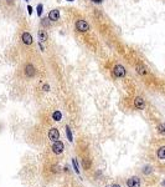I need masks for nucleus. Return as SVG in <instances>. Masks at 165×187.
Listing matches in <instances>:
<instances>
[{
	"instance_id": "obj_1",
	"label": "nucleus",
	"mask_w": 165,
	"mask_h": 187,
	"mask_svg": "<svg viewBox=\"0 0 165 187\" xmlns=\"http://www.w3.org/2000/svg\"><path fill=\"white\" fill-rule=\"evenodd\" d=\"M112 75H113V77H116V79H122V77H124V76L127 75V70H126V68H124L123 65L116 64V65L112 68Z\"/></svg>"
},
{
	"instance_id": "obj_2",
	"label": "nucleus",
	"mask_w": 165,
	"mask_h": 187,
	"mask_svg": "<svg viewBox=\"0 0 165 187\" xmlns=\"http://www.w3.org/2000/svg\"><path fill=\"white\" fill-rule=\"evenodd\" d=\"M74 28H76V30L77 31H80V33H87L88 30H90V24L86 21V20H83V19H78L76 23H74Z\"/></svg>"
},
{
	"instance_id": "obj_3",
	"label": "nucleus",
	"mask_w": 165,
	"mask_h": 187,
	"mask_svg": "<svg viewBox=\"0 0 165 187\" xmlns=\"http://www.w3.org/2000/svg\"><path fill=\"white\" fill-rule=\"evenodd\" d=\"M24 73H25V76L26 77H34L36 75V68L31 63H28L24 68Z\"/></svg>"
},
{
	"instance_id": "obj_4",
	"label": "nucleus",
	"mask_w": 165,
	"mask_h": 187,
	"mask_svg": "<svg viewBox=\"0 0 165 187\" xmlns=\"http://www.w3.org/2000/svg\"><path fill=\"white\" fill-rule=\"evenodd\" d=\"M21 41H22L25 45H32V42H34L32 35H31L29 31H24V33L21 34Z\"/></svg>"
},
{
	"instance_id": "obj_5",
	"label": "nucleus",
	"mask_w": 165,
	"mask_h": 187,
	"mask_svg": "<svg viewBox=\"0 0 165 187\" xmlns=\"http://www.w3.org/2000/svg\"><path fill=\"white\" fill-rule=\"evenodd\" d=\"M64 149H65V146H64V142L62 141H56V142H54V145H52V151L56 153V155H60V153H62L64 152Z\"/></svg>"
},
{
	"instance_id": "obj_6",
	"label": "nucleus",
	"mask_w": 165,
	"mask_h": 187,
	"mask_svg": "<svg viewBox=\"0 0 165 187\" xmlns=\"http://www.w3.org/2000/svg\"><path fill=\"white\" fill-rule=\"evenodd\" d=\"M134 107L136 110H144L145 109V100L143 97H140V96L135 97L134 99Z\"/></svg>"
},
{
	"instance_id": "obj_7",
	"label": "nucleus",
	"mask_w": 165,
	"mask_h": 187,
	"mask_svg": "<svg viewBox=\"0 0 165 187\" xmlns=\"http://www.w3.org/2000/svg\"><path fill=\"white\" fill-rule=\"evenodd\" d=\"M48 139H50L52 142L58 141V140H60V132H58V130L55 129V127H52V129L48 131Z\"/></svg>"
},
{
	"instance_id": "obj_8",
	"label": "nucleus",
	"mask_w": 165,
	"mask_h": 187,
	"mask_svg": "<svg viewBox=\"0 0 165 187\" xmlns=\"http://www.w3.org/2000/svg\"><path fill=\"white\" fill-rule=\"evenodd\" d=\"M48 19L51 20V21H57L58 19H60V10L58 9H52L50 13H48Z\"/></svg>"
},
{
	"instance_id": "obj_9",
	"label": "nucleus",
	"mask_w": 165,
	"mask_h": 187,
	"mask_svg": "<svg viewBox=\"0 0 165 187\" xmlns=\"http://www.w3.org/2000/svg\"><path fill=\"white\" fill-rule=\"evenodd\" d=\"M127 186L128 187H139L140 186V178L139 177H130L128 181H127Z\"/></svg>"
},
{
	"instance_id": "obj_10",
	"label": "nucleus",
	"mask_w": 165,
	"mask_h": 187,
	"mask_svg": "<svg viewBox=\"0 0 165 187\" xmlns=\"http://www.w3.org/2000/svg\"><path fill=\"white\" fill-rule=\"evenodd\" d=\"M37 36H38L40 42H46V41H47V39H48V34H47V31H46V30L41 29V30H38V31H37Z\"/></svg>"
},
{
	"instance_id": "obj_11",
	"label": "nucleus",
	"mask_w": 165,
	"mask_h": 187,
	"mask_svg": "<svg viewBox=\"0 0 165 187\" xmlns=\"http://www.w3.org/2000/svg\"><path fill=\"white\" fill-rule=\"evenodd\" d=\"M135 71H136L139 75H142V76H144V75L148 74L146 68H145L144 65H142V64H136V65H135Z\"/></svg>"
},
{
	"instance_id": "obj_12",
	"label": "nucleus",
	"mask_w": 165,
	"mask_h": 187,
	"mask_svg": "<svg viewBox=\"0 0 165 187\" xmlns=\"http://www.w3.org/2000/svg\"><path fill=\"white\" fill-rule=\"evenodd\" d=\"M40 24H41V26H42L44 29H48V28L51 26V20L48 19V16H45V18H41Z\"/></svg>"
},
{
	"instance_id": "obj_13",
	"label": "nucleus",
	"mask_w": 165,
	"mask_h": 187,
	"mask_svg": "<svg viewBox=\"0 0 165 187\" xmlns=\"http://www.w3.org/2000/svg\"><path fill=\"white\" fill-rule=\"evenodd\" d=\"M42 11H44V4L42 3H38L37 6H36V14H37L38 18L42 16Z\"/></svg>"
},
{
	"instance_id": "obj_14",
	"label": "nucleus",
	"mask_w": 165,
	"mask_h": 187,
	"mask_svg": "<svg viewBox=\"0 0 165 187\" xmlns=\"http://www.w3.org/2000/svg\"><path fill=\"white\" fill-rule=\"evenodd\" d=\"M52 118H54V121H61V118H62V113H61V111L56 110V111L52 113Z\"/></svg>"
},
{
	"instance_id": "obj_15",
	"label": "nucleus",
	"mask_w": 165,
	"mask_h": 187,
	"mask_svg": "<svg viewBox=\"0 0 165 187\" xmlns=\"http://www.w3.org/2000/svg\"><path fill=\"white\" fill-rule=\"evenodd\" d=\"M158 157L160 160H165V146H162L158 150Z\"/></svg>"
},
{
	"instance_id": "obj_16",
	"label": "nucleus",
	"mask_w": 165,
	"mask_h": 187,
	"mask_svg": "<svg viewBox=\"0 0 165 187\" xmlns=\"http://www.w3.org/2000/svg\"><path fill=\"white\" fill-rule=\"evenodd\" d=\"M66 135H67V139H68V141H73V136H72V131H71V129H70V126H66Z\"/></svg>"
},
{
	"instance_id": "obj_17",
	"label": "nucleus",
	"mask_w": 165,
	"mask_h": 187,
	"mask_svg": "<svg viewBox=\"0 0 165 187\" xmlns=\"http://www.w3.org/2000/svg\"><path fill=\"white\" fill-rule=\"evenodd\" d=\"M158 132L162 134V135H165V123H159L158 125Z\"/></svg>"
},
{
	"instance_id": "obj_18",
	"label": "nucleus",
	"mask_w": 165,
	"mask_h": 187,
	"mask_svg": "<svg viewBox=\"0 0 165 187\" xmlns=\"http://www.w3.org/2000/svg\"><path fill=\"white\" fill-rule=\"evenodd\" d=\"M72 163H73L74 171H76L77 173H80V170H78V163H77V160H76V158H73V160H72Z\"/></svg>"
},
{
	"instance_id": "obj_19",
	"label": "nucleus",
	"mask_w": 165,
	"mask_h": 187,
	"mask_svg": "<svg viewBox=\"0 0 165 187\" xmlns=\"http://www.w3.org/2000/svg\"><path fill=\"white\" fill-rule=\"evenodd\" d=\"M42 90H44L45 92L50 91V85H48V84H44V85H42Z\"/></svg>"
},
{
	"instance_id": "obj_20",
	"label": "nucleus",
	"mask_w": 165,
	"mask_h": 187,
	"mask_svg": "<svg viewBox=\"0 0 165 187\" xmlns=\"http://www.w3.org/2000/svg\"><path fill=\"white\" fill-rule=\"evenodd\" d=\"M150 172H152V167H150V166L144 167V173H145V175H148V173H150Z\"/></svg>"
},
{
	"instance_id": "obj_21",
	"label": "nucleus",
	"mask_w": 165,
	"mask_h": 187,
	"mask_svg": "<svg viewBox=\"0 0 165 187\" xmlns=\"http://www.w3.org/2000/svg\"><path fill=\"white\" fill-rule=\"evenodd\" d=\"M32 11H34L32 6H31V5H28V13H29V15H31V14H32Z\"/></svg>"
},
{
	"instance_id": "obj_22",
	"label": "nucleus",
	"mask_w": 165,
	"mask_h": 187,
	"mask_svg": "<svg viewBox=\"0 0 165 187\" xmlns=\"http://www.w3.org/2000/svg\"><path fill=\"white\" fill-rule=\"evenodd\" d=\"M38 47L41 49V51H45V47H44V45H42V42H40V41H38Z\"/></svg>"
},
{
	"instance_id": "obj_23",
	"label": "nucleus",
	"mask_w": 165,
	"mask_h": 187,
	"mask_svg": "<svg viewBox=\"0 0 165 187\" xmlns=\"http://www.w3.org/2000/svg\"><path fill=\"white\" fill-rule=\"evenodd\" d=\"M92 1H93L94 4H100V3H102L103 0H92Z\"/></svg>"
},
{
	"instance_id": "obj_24",
	"label": "nucleus",
	"mask_w": 165,
	"mask_h": 187,
	"mask_svg": "<svg viewBox=\"0 0 165 187\" xmlns=\"http://www.w3.org/2000/svg\"><path fill=\"white\" fill-rule=\"evenodd\" d=\"M107 187H120L119 185H109V186H107Z\"/></svg>"
},
{
	"instance_id": "obj_25",
	"label": "nucleus",
	"mask_w": 165,
	"mask_h": 187,
	"mask_svg": "<svg viewBox=\"0 0 165 187\" xmlns=\"http://www.w3.org/2000/svg\"><path fill=\"white\" fill-rule=\"evenodd\" d=\"M163 186L165 187V181H163Z\"/></svg>"
},
{
	"instance_id": "obj_26",
	"label": "nucleus",
	"mask_w": 165,
	"mask_h": 187,
	"mask_svg": "<svg viewBox=\"0 0 165 187\" xmlns=\"http://www.w3.org/2000/svg\"><path fill=\"white\" fill-rule=\"evenodd\" d=\"M66 1H74V0H66Z\"/></svg>"
},
{
	"instance_id": "obj_27",
	"label": "nucleus",
	"mask_w": 165,
	"mask_h": 187,
	"mask_svg": "<svg viewBox=\"0 0 165 187\" xmlns=\"http://www.w3.org/2000/svg\"><path fill=\"white\" fill-rule=\"evenodd\" d=\"M25 1H28V3H29V0H25Z\"/></svg>"
}]
</instances>
